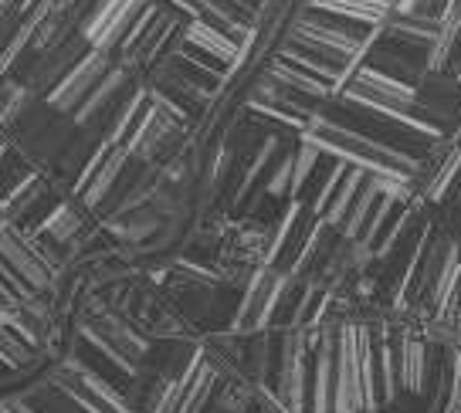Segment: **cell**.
Returning a JSON list of instances; mask_svg holds the SVG:
<instances>
[{"label": "cell", "mask_w": 461, "mask_h": 413, "mask_svg": "<svg viewBox=\"0 0 461 413\" xmlns=\"http://www.w3.org/2000/svg\"><path fill=\"white\" fill-rule=\"evenodd\" d=\"M303 139L316 143L319 149L332 153L336 159H346L353 166H363L366 173H376V176H407L414 184V170L418 163L411 157H403L390 146L376 143L370 136H360L353 129L336 126V122H326L322 115H312L303 129Z\"/></svg>", "instance_id": "6da1fadb"}, {"label": "cell", "mask_w": 461, "mask_h": 413, "mask_svg": "<svg viewBox=\"0 0 461 413\" xmlns=\"http://www.w3.org/2000/svg\"><path fill=\"white\" fill-rule=\"evenodd\" d=\"M113 51H99V48H88L86 55L75 61L68 72L61 75V82H58L44 102H48V109H55V112H75L86 95L92 88L102 82V75L113 68Z\"/></svg>", "instance_id": "7a4b0ae2"}, {"label": "cell", "mask_w": 461, "mask_h": 413, "mask_svg": "<svg viewBox=\"0 0 461 413\" xmlns=\"http://www.w3.org/2000/svg\"><path fill=\"white\" fill-rule=\"evenodd\" d=\"M146 0H95L78 24V34L99 51H115L126 38L132 17L143 11Z\"/></svg>", "instance_id": "3957f363"}, {"label": "cell", "mask_w": 461, "mask_h": 413, "mask_svg": "<svg viewBox=\"0 0 461 413\" xmlns=\"http://www.w3.org/2000/svg\"><path fill=\"white\" fill-rule=\"evenodd\" d=\"M332 413H366L363 410V380L357 336L343 328L336 339V363H332Z\"/></svg>", "instance_id": "277c9868"}, {"label": "cell", "mask_w": 461, "mask_h": 413, "mask_svg": "<svg viewBox=\"0 0 461 413\" xmlns=\"http://www.w3.org/2000/svg\"><path fill=\"white\" fill-rule=\"evenodd\" d=\"M288 274H275L268 265L258 268L251 274V285H248L245 299H241V309H238V319L234 326L238 328H265L272 312L278 309V301L285 295Z\"/></svg>", "instance_id": "5b68a950"}, {"label": "cell", "mask_w": 461, "mask_h": 413, "mask_svg": "<svg viewBox=\"0 0 461 413\" xmlns=\"http://www.w3.org/2000/svg\"><path fill=\"white\" fill-rule=\"evenodd\" d=\"M176 132H180V119H173L163 105H157V102L149 99L146 102L143 115H140V122L132 126L130 139H126L122 146H126V153H130L132 159L149 163L163 146L170 143V136H176Z\"/></svg>", "instance_id": "8992f818"}, {"label": "cell", "mask_w": 461, "mask_h": 413, "mask_svg": "<svg viewBox=\"0 0 461 413\" xmlns=\"http://www.w3.org/2000/svg\"><path fill=\"white\" fill-rule=\"evenodd\" d=\"M0 257L28 282V288L44 292V288L51 285V268L44 265V257L31 247L24 234H17V230L7 228V224H0Z\"/></svg>", "instance_id": "52a82bcc"}, {"label": "cell", "mask_w": 461, "mask_h": 413, "mask_svg": "<svg viewBox=\"0 0 461 413\" xmlns=\"http://www.w3.org/2000/svg\"><path fill=\"white\" fill-rule=\"evenodd\" d=\"M278 407L285 413L305 410V346L295 336H288L278 359Z\"/></svg>", "instance_id": "ba28073f"}, {"label": "cell", "mask_w": 461, "mask_h": 413, "mask_svg": "<svg viewBox=\"0 0 461 413\" xmlns=\"http://www.w3.org/2000/svg\"><path fill=\"white\" fill-rule=\"evenodd\" d=\"M180 38H184L187 48H197V51H203L207 58L221 61L228 72H230V65L238 61V48H241V44L234 41L230 34H224L221 28L201 21V17H187V24H184V31H180Z\"/></svg>", "instance_id": "9c48e42d"}, {"label": "cell", "mask_w": 461, "mask_h": 413, "mask_svg": "<svg viewBox=\"0 0 461 413\" xmlns=\"http://www.w3.org/2000/svg\"><path fill=\"white\" fill-rule=\"evenodd\" d=\"M458 295H461V251L458 244H447L445 261H441V271L434 278V292H431L434 319L438 322H451L455 319Z\"/></svg>", "instance_id": "30bf717a"}, {"label": "cell", "mask_w": 461, "mask_h": 413, "mask_svg": "<svg viewBox=\"0 0 461 413\" xmlns=\"http://www.w3.org/2000/svg\"><path fill=\"white\" fill-rule=\"evenodd\" d=\"M312 11L332 14L339 21H353V24H363V28H376V24H384L393 14L390 0H312Z\"/></svg>", "instance_id": "8fae6325"}, {"label": "cell", "mask_w": 461, "mask_h": 413, "mask_svg": "<svg viewBox=\"0 0 461 413\" xmlns=\"http://www.w3.org/2000/svg\"><path fill=\"white\" fill-rule=\"evenodd\" d=\"M393 359H397V383L411 393H424L428 390V349H424V342H393Z\"/></svg>", "instance_id": "7c38bea8"}, {"label": "cell", "mask_w": 461, "mask_h": 413, "mask_svg": "<svg viewBox=\"0 0 461 413\" xmlns=\"http://www.w3.org/2000/svg\"><path fill=\"white\" fill-rule=\"evenodd\" d=\"M126 82H130V68H126V65H113L109 72L102 75L99 85H95L86 95V102H82V105H78V109L72 112L75 115V126H88V122H95V119H99L105 109H109V102L119 95V88L126 85Z\"/></svg>", "instance_id": "4fadbf2b"}, {"label": "cell", "mask_w": 461, "mask_h": 413, "mask_svg": "<svg viewBox=\"0 0 461 413\" xmlns=\"http://www.w3.org/2000/svg\"><path fill=\"white\" fill-rule=\"evenodd\" d=\"M126 159H130V153H126V146L122 143H113L109 146V153H105V159L99 163V170H95V176L88 180V186L78 193L82 197V203H86L88 211H95L102 200L113 193L115 180L122 176V166H126Z\"/></svg>", "instance_id": "5bb4252c"}, {"label": "cell", "mask_w": 461, "mask_h": 413, "mask_svg": "<svg viewBox=\"0 0 461 413\" xmlns=\"http://www.w3.org/2000/svg\"><path fill=\"white\" fill-rule=\"evenodd\" d=\"M380 193H384V190H380V184H376V176L374 173H366L360 193L353 197V203H349V211H346V217H343V224H339L346 241H357V238H360L363 224H366V217H370V211H374V203Z\"/></svg>", "instance_id": "9a60e30c"}, {"label": "cell", "mask_w": 461, "mask_h": 413, "mask_svg": "<svg viewBox=\"0 0 461 413\" xmlns=\"http://www.w3.org/2000/svg\"><path fill=\"white\" fill-rule=\"evenodd\" d=\"M363 180H366V170L363 166H346L343 180H339V186H336V193H332L330 207H326V214H322V220H326V228H339L343 224L346 211H349V203H353V197L360 193Z\"/></svg>", "instance_id": "2e32d148"}, {"label": "cell", "mask_w": 461, "mask_h": 413, "mask_svg": "<svg viewBox=\"0 0 461 413\" xmlns=\"http://www.w3.org/2000/svg\"><path fill=\"white\" fill-rule=\"evenodd\" d=\"M44 193V180L38 173H28L21 184H14L7 190V197L0 200V214L7 217V220H17V217H24L41 200Z\"/></svg>", "instance_id": "e0dca14e"}, {"label": "cell", "mask_w": 461, "mask_h": 413, "mask_svg": "<svg viewBox=\"0 0 461 413\" xmlns=\"http://www.w3.org/2000/svg\"><path fill=\"white\" fill-rule=\"evenodd\" d=\"M78 230H82V217H78V211H75L72 203H58L55 211L38 224L34 234H44V238H51V241L65 244V241H72Z\"/></svg>", "instance_id": "ac0fdd59"}, {"label": "cell", "mask_w": 461, "mask_h": 413, "mask_svg": "<svg viewBox=\"0 0 461 413\" xmlns=\"http://www.w3.org/2000/svg\"><path fill=\"white\" fill-rule=\"evenodd\" d=\"M336 339H326L316 356V407L312 413H332V363H336Z\"/></svg>", "instance_id": "d6986e66"}, {"label": "cell", "mask_w": 461, "mask_h": 413, "mask_svg": "<svg viewBox=\"0 0 461 413\" xmlns=\"http://www.w3.org/2000/svg\"><path fill=\"white\" fill-rule=\"evenodd\" d=\"M461 173V146H451L445 153V159L431 170V176L424 180V197L428 200H445L455 176Z\"/></svg>", "instance_id": "ffe728a7"}, {"label": "cell", "mask_w": 461, "mask_h": 413, "mask_svg": "<svg viewBox=\"0 0 461 413\" xmlns=\"http://www.w3.org/2000/svg\"><path fill=\"white\" fill-rule=\"evenodd\" d=\"M146 102H149V88H136L130 95V102H122V109L115 112L113 126H109V136H105L109 143H126V139H130V132H132V126L140 122Z\"/></svg>", "instance_id": "44dd1931"}, {"label": "cell", "mask_w": 461, "mask_h": 413, "mask_svg": "<svg viewBox=\"0 0 461 413\" xmlns=\"http://www.w3.org/2000/svg\"><path fill=\"white\" fill-rule=\"evenodd\" d=\"M214 393V370L207 363H197V370L190 376V386L184 393V403H180V413H201L207 407V400Z\"/></svg>", "instance_id": "7402d4cb"}, {"label": "cell", "mask_w": 461, "mask_h": 413, "mask_svg": "<svg viewBox=\"0 0 461 413\" xmlns=\"http://www.w3.org/2000/svg\"><path fill=\"white\" fill-rule=\"evenodd\" d=\"M319 153H322V149H319L316 143H309V139H303V146L292 153V184H288V197H292V200H299L305 180H309V176H312V170H316Z\"/></svg>", "instance_id": "603a6c76"}, {"label": "cell", "mask_w": 461, "mask_h": 413, "mask_svg": "<svg viewBox=\"0 0 461 413\" xmlns=\"http://www.w3.org/2000/svg\"><path fill=\"white\" fill-rule=\"evenodd\" d=\"M401 207V200L387 197V193H380L374 203V211H370V217H366V224H363L360 238L357 241H363L366 247H374L376 241H380V234H384V228L390 224V217H393V211Z\"/></svg>", "instance_id": "cb8c5ba5"}, {"label": "cell", "mask_w": 461, "mask_h": 413, "mask_svg": "<svg viewBox=\"0 0 461 413\" xmlns=\"http://www.w3.org/2000/svg\"><path fill=\"white\" fill-rule=\"evenodd\" d=\"M299 214H303V203H299V200H292V203H288V211L282 214V220L275 224L272 238L265 241V255H261V261H265V265H272L275 257H278L282 251H285L288 234H292V228H295V220H299Z\"/></svg>", "instance_id": "d4e9b609"}, {"label": "cell", "mask_w": 461, "mask_h": 413, "mask_svg": "<svg viewBox=\"0 0 461 413\" xmlns=\"http://www.w3.org/2000/svg\"><path fill=\"white\" fill-rule=\"evenodd\" d=\"M31 359V342L14 332V328H0V363L4 366H24Z\"/></svg>", "instance_id": "484cf974"}, {"label": "cell", "mask_w": 461, "mask_h": 413, "mask_svg": "<svg viewBox=\"0 0 461 413\" xmlns=\"http://www.w3.org/2000/svg\"><path fill=\"white\" fill-rule=\"evenodd\" d=\"M82 383H86V390L92 393V397L99 400L102 407H109V410H115V413H132L130 410V403L122 400V393H115L113 386L105 383V380H99V376H92V373H86L82 376Z\"/></svg>", "instance_id": "4316f807"}, {"label": "cell", "mask_w": 461, "mask_h": 413, "mask_svg": "<svg viewBox=\"0 0 461 413\" xmlns=\"http://www.w3.org/2000/svg\"><path fill=\"white\" fill-rule=\"evenodd\" d=\"M376 380H380V393L384 400H393L397 397V359H393V342H380V373H376Z\"/></svg>", "instance_id": "83f0119b"}, {"label": "cell", "mask_w": 461, "mask_h": 413, "mask_svg": "<svg viewBox=\"0 0 461 413\" xmlns=\"http://www.w3.org/2000/svg\"><path fill=\"white\" fill-rule=\"evenodd\" d=\"M346 166H349V163H346V159H336V163H332V170L326 173V180H322V190H319L316 203H312V214H316V217H322V214H326V207H330L332 193H336V186H339V180H343Z\"/></svg>", "instance_id": "f1b7e54d"}, {"label": "cell", "mask_w": 461, "mask_h": 413, "mask_svg": "<svg viewBox=\"0 0 461 413\" xmlns=\"http://www.w3.org/2000/svg\"><path fill=\"white\" fill-rule=\"evenodd\" d=\"M275 153H278V139H265V146H261L258 149V157L251 159V166H248L245 170V180H241V190H238V200L245 197L248 190H251V184H255V176H258L261 170H265V166H268V163H272V157Z\"/></svg>", "instance_id": "f546056e"}, {"label": "cell", "mask_w": 461, "mask_h": 413, "mask_svg": "<svg viewBox=\"0 0 461 413\" xmlns=\"http://www.w3.org/2000/svg\"><path fill=\"white\" fill-rule=\"evenodd\" d=\"M288 184H292V153L278 159V170L272 173V180L265 186V193L272 197H288Z\"/></svg>", "instance_id": "4dcf8cb0"}, {"label": "cell", "mask_w": 461, "mask_h": 413, "mask_svg": "<svg viewBox=\"0 0 461 413\" xmlns=\"http://www.w3.org/2000/svg\"><path fill=\"white\" fill-rule=\"evenodd\" d=\"M451 397H447V407L445 413H461V353L451 356Z\"/></svg>", "instance_id": "1f68e13d"}, {"label": "cell", "mask_w": 461, "mask_h": 413, "mask_svg": "<svg viewBox=\"0 0 461 413\" xmlns=\"http://www.w3.org/2000/svg\"><path fill=\"white\" fill-rule=\"evenodd\" d=\"M17 319H21V312H17V309H11V305H0V328H14Z\"/></svg>", "instance_id": "d6a6232c"}, {"label": "cell", "mask_w": 461, "mask_h": 413, "mask_svg": "<svg viewBox=\"0 0 461 413\" xmlns=\"http://www.w3.org/2000/svg\"><path fill=\"white\" fill-rule=\"evenodd\" d=\"M455 78H458V82H461V61H458V72H455Z\"/></svg>", "instance_id": "836d02e7"}, {"label": "cell", "mask_w": 461, "mask_h": 413, "mask_svg": "<svg viewBox=\"0 0 461 413\" xmlns=\"http://www.w3.org/2000/svg\"><path fill=\"white\" fill-rule=\"evenodd\" d=\"M458 251H461V244H458Z\"/></svg>", "instance_id": "e575fe53"}]
</instances>
